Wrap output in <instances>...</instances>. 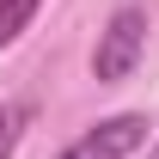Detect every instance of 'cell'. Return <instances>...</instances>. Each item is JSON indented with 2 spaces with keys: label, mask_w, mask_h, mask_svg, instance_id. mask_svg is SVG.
I'll return each mask as SVG.
<instances>
[{
  "label": "cell",
  "mask_w": 159,
  "mask_h": 159,
  "mask_svg": "<svg viewBox=\"0 0 159 159\" xmlns=\"http://www.w3.org/2000/svg\"><path fill=\"white\" fill-rule=\"evenodd\" d=\"M37 12H43V0H0V49H12L37 25Z\"/></svg>",
  "instance_id": "cell-4"
},
{
  "label": "cell",
  "mask_w": 159,
  "mask_h": 159,
  "mask_svg": "<svg viewBox=\"0 0 159 159\" xmlns=\"http://www.w3.org/2000/svg\"><path fill=\"white\" fill-rule=\"evenodd\" d=\"M147 110H116V116L92 122L86 135H74L67 147H61V159H135L141 147H147Z\"/></svg>",
  "instance_id": "cell-2"
},
{
  "label": "cell",
  "mask_w": 159,
  "mask_h": 159,
  "mask_svg": "<svg viewBox=\"0 0 159 159\" xmlns=\"http://www.w3.org/2000/svg\"><path fill=\"white\" fill-rule=\"evenodd\" d=\"M141 159H159V141H153V147H147V153H141Z\"/></svg>",
  "instance_id": "cell-5"
},
{
  "label": "cell",
  "mask_w": 159,
  "mask_h": 159,
  "mask_svg": "<svg viewBox=\"0 0 159 159\" xmlns=\"http://www.w3.org/2000/svg\"><path fill=\"white\" fill-rule=\"evenodd\" d=\"M141 55H147V6H116L110 19H104L98 43H92V80L98 86H122V80L141 67Z\"/></svg>",
  "instance_id": "cell-1"
},
{
  "label": "cell",
  "mask_w": 159,
  "mask_h": 159,
  "mask_svg": "<svg viewBox=\"0 0 159 159\" xmlns=\"http://www.w3.org/2000/svg\"><path fill=\"white\" fill-rule=\"evenodd\" d=\"M31 122H37V98H6L0 104V159L19 153V141L31 135Z\"/></svg>",
  "instance_id": "cell-3"
}]
</instances>
